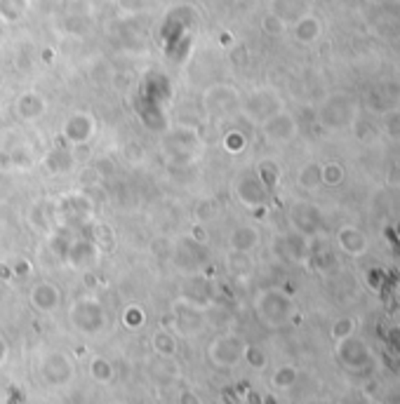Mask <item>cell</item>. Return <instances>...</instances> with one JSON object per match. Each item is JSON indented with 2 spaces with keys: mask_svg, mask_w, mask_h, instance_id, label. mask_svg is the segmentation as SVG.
I'll use <instances>...</instances> for the list:
<instances>
[{
  "mask_svg": "<svg viewBox=\"0 0 400 404\" xmlns=\"http://www.w3.org/2000/svg\"><path fill=\"white\" fill-rule=\"evenodd\" d=\"M297 381V369L294 367H280L273 374V386L276 388H292Z\"/></svg>",
  "mask_w": 400,
  "mask_h": 404,
  "instance_id": "cell-27",
  "label": "cell"
},
{
  "mask_svg": "<svg viewBox=\"0 0 400 404\" xmlns=\"http://www.w3.org/2000/svg\"><path fill=\"white\" fill-rule=\"evenodd\" d=\"M363 404H384V402H379V400H374V397H367V400Z\"/></svg>",
  "mask_w": 400,
  "mask_h": 404,
  "instance_id": "cell-35",
  "label": "cell"
},
{
  "mask_svg": "<svg viewBox=\"0 0 400 404\" xmlns=\"http://www.w3.org/2000/svg\"><path fill=\"white\" fill-rule=\"evenodd\" d=\"M118 3V8L122 12H127V15H134V12H141L144 10V0H115Z\"/></svg>",
  "mask_w": 400,
  "mask_h": 404,
  "instance_id": "cell-28",
  "label": "cell"
},
{
  "mask_svg": "<svg viewBox=\"0 0 400 404\" xmlns=\"http://www.w3.org/2000/svg\"><path fill=\"white\" fill-rule=\"evenodd\" d=\"M241 108V92L234 85L217 82L203 92V111L208 115H227Z\"/></svg>",
  "mask_w": 400,
  "mask_h": 404,
  "instance_id": "cell-7",
  "label": "cell"
},
{
  "mask_svg": "<svg viewBox=\"0 0 400 404\" xmlns=\"http://www.w3.org/2000/svg\"><path fill=\"white\" fill-rule=\"evenodd\" d=\"M97 134V120L92 113L87 111H76L66 118L62 127V137L69 146H83L90 144Z\"/></svg>",
  "mask_w": 400,
  "mask_h": 404,
  "instance_id": "cell-9",
  "label": "cell"
},
{
  "mask_svg": "<svg viewBox=\"0 0 400 404\" xmlns=\"http://www.w3.org/2000/svg\"><path fill=\"white\" fill-rule=\"evenodd\" d=\"M163 149L165 156L170 158L174 165H189L196 151L200 149V139L191 127H174L163 137Z\"/></svg>",
  "mask_w": 400,
  "mask_h": 404,
  "instance_id": "cell-5",
  "label": "cell"
},
{
  "mask_svg": "<svg viewBox=\"0 0 400 404\" xmlns=\"http://www.w3.org/2000/svg\"><path fill=\"white\" fill-rule=\"evenodd\" d=\"M191 237H193V240H198V242H203V240H205V230H203V223H196V226L191 228Z\"/></svg>",
  "mask_w": 400,
  "mask_h": 404,
  "instance_id": "cell-33",
  "label": "cell"
},
{
  "mask_svg": "<svg viewBox=\"0 0 400 404\" xmlns=\"http://www.w3.org/2000/svg\"><path fill=\"white\" fill-rule=\"evenodd\" d=\"M372 280V290H379L382 287V273L377 271V268H372V271H367V282Z\"/></svg>",
  "mask_w": 400,
  "mask_h": 404,
  "instance_id": "cell-32",
  "label": "cell"
},
{
  "mask_svg": "<svg viewBox=\"0 0 400 404\" xmlns=\"http://www.w3.org/2000/svg\"><path fill=\"white\" fill-rule=\"evenodd\" d=\"M386 184L398 188L400 186V163H393L389 170H386Z\"/></svg>",
  "mask_w": 400,
  "mask_h": 404,
  "instance_id": "cell-29",
  "label": "cell"
},
{
  "mask_svg": "<svg viewBox=\"0 0 400 404\" xmlns=\"http://www.w3.org/2000/svg\"><path fill=\"white\" fill-rule=\"evenodd\" d=\"M31 0H0V22L8 24H19L24 17L29 15Z\"/></svg>",
  "mask_w": 400,
  "mask_h": 404,
  "instance_id": "cell-17",
  "label": "cell"
},
{
  "mask_svg": "<svg viewBox=\"0 0 400 404\" xmlns=\"http://www.w3.org/2000/svg\"><path fill=\"white\" fill-rule=\"evenodd\" d=\"M259 130H262L264 141L283 146V144H290V141L297 139V134H299V125H297L292 113L285 111V108H280V111H276L273 115H269L266 120H262Z\"/></svg>",
  "mask_w": 400,
  "mask_h": 404,
  "instance_id": "cell-6",
  "label": "cell"
},
{
  "mask_svg": "<svg viewBox=\"0 0 400 404\" xmlns=\"http://www.w3.org/2000/svg\"><path fill=\"white\" fill-rule=\"evenodd\" d=\"M292 33H294V40H297V43L313 45V43L320 38L322 27H320V22H318V19H315L313 15H301V17L294 22Z\"/></svg>",
  "mask_w": 400,
  "mask_h": 404,
  "instance_id": "cell-15",
  "label": "cell"
},
{
  "mask_svg": "<svg viewBox=\"0 0 400 404\" xmlns=\"http://www.w3.org/2000/svg\"><path fill=\"white\" fill-rule=\"evenodd\" d=\"M353 334H356V320L348 317V315L337 317L330 327V336L334 338V341H341V338L353 336Z\"/></svg>",
  "mask_w": 400,
  "mask_h": 404,
  "instance_id": "cell-22",
  "label": "cell"
},
{
  "mask_svg": "<svg viewBox=\"0 0 400 404\" xmlns=\"http://www.w3.org/2000/svg\"><path fill=\"white\" fill-rule=\"evenodd\" d=\"M297 188L304 193H315L322 188V177H320V163H306L297 172Z\"/></svg>",
  "mask_w": 400,
  "mask_h": 404,
  "instance_id": "cell-16",
  "label": "cell"
},
{
  "mask_svg": "<svg viewBox=\"0 0 400 404\" xmlns=\"http://www.w3.org/2000/svg\"><path fill=\"white\" fill-rule=\"evenodd\" d=\"M45 202H34V207L29 209V221H31V226H34L36 230H48L50 228V216L45 214Z\"/></svg>",
  "mask_w": 400,
  "mask_h": 404,
  "instance_id": "cell-25",
  "label": "cell"
},
{
  "mask_svg": "<svg viewBox=\"0 0 400 404\" xmlns=\"http://www.w3.org/2000/svg\"><path fill=\"white\" fill-rule=\"evenodd\" d=\"M76 165L73 156H71V149H55L48 153V158H45V170L50 172V174H64V172H69L71 167Z\"/></svg>",
  "mask_w": 400,
  "mask_h": 404,
  "instance_id": "cell-18",
  "label": "cell"
},
{
  "mask_svg": "<svg viewBox=\"0 0 400 404\" xmlns=\"http://www.w3.org/2000/svg\"><path fill=\"white\" fill-rule=\"evenodd\" d=\"M320 177H322V186H327V188H337V186L344 184L346 170H344V165L337 163V160H327V163L320 165Z\"/></svg>",
  "mask_w": 400,
  "mask_h": 404,
  "instance_id": "cell-21",
  "label": "cell"
},
{
  "mask_svg": "<svg viewBox=\"0 0 400 404\" xmlns=\"http://www.w3.org/2000/svg\"><path fill=\"white\" fill-rule=\"evenodd\" d=\"M66 259L71 261L73 266L78 268H85L90 264H94L99 259V247H97L94 240H87V237H80V240H71L69 247H66Z\"/></svg>",
  "mask_w": 400,
  "mask_h": 404,
  "instance_id": "cell-14",
  "label": "cell"
},
{
  "mask_svg": "<svg viewBox=\"0 0 400 404\" xmlns=\"http://www.w3.org/2000/svg\"><path fill=\"white\" fill-rule=\"evenodd\" d=\"M248 357H250V362H252L255 367H264V364H266V357H264V352L257 350V348H248Z\"/></svg>",
  "mask_w": 400,
  "mask_h": 404,
  "instance_id": "cell-31",
  "label": "cell"
},
{
  "mask_svg": "<svg viewBox=\"0 0 400 404\" xmlns=\"http://www.w3.org/2000/svg\"><path fill=\"white\" fill-rule=\"evenodd\" d=\"M356 118H358V101L353 99L351 94H344V92H334L332 97H327L318 111V123L320 127H325L327 132L351 127L356 123Z\"/></svg>",
  "mask_w": 400,
  "mask_h": 404,
  "instance_id": "cell-1",
  "label": "cell"
},
{
  "mask_svg": "<svg viewBox=\"0 0 400 404\" xmlns=\"http://www.w3.org/2000/svg\"><path fill=\"white\" fill-rule=\"evenodd\" d=\"M290 223H292V230L306 235L308 240L315 237L325 226V219H322V211L315 207L313 202L308 200H297L290 207Z\"/></svg>",
  "mask_w": 400,
  "mask_h": 404,
  "instance_id": "cell-8",
  "label": "cell"
},
{
  "mask_svg": "<svg viewBox=\"0 0 400 404\" xmlns=\"http://www.w3.org/2000/svg\"><path fill=\"white\" fill-rule=\"evenodd\" d=\"M234 193L238 197V202L250 211L264 209L271 200V190L262 184V179L257 177L255 170H250V172L245 170L238 174L236 184H234Z\"/></svg>",
  "mask_w": 400,
  "mask_h": 404,
  "instance_id": "cell-4",
  "label": "cell"
},
{
  "mask_svg": "<svg viewBox=\"0 0 400 404\" xmlns=\"http://www.w3.org/2000/svg\"><path fill=\"white\" fill-rule=\"evenodd\" d=\"M52 54H55V52H52V50H45V52H43V59L50 63V61H52V59H55V57H52Z\"/></svg>",
  "mask_w": 400,
  "mask_h": 404,
  "instance_id": "cell-34",
  "label": "cell"
},
{
  "mask_svg": "<svg viewBox=\"0 0 400 404\" xmlns=\"http://www.w3.org/2000/svg\"><path fill=\"white\" fill-rule=\"evenodd\" d=\"M59 297H62L59 290H57L55 285H50V282H41L34 290V294H31L36 308H41V311H52V308L59 304Z\"/></svg>",
  "mask_w": 400,
  "mask_h": 404,
  "instance_id": "cell-19",
  "label": "cell"
},
{
  "mask_svg": "<svg viewBox=\"0 0 400 404\" xmlns=\"http://www.w3.org/2000/svg\"><path fill=\"white\" fill-rule=\"evenodd\" d=\"M337 247L346 256H353V259H358V256L367 254V249H370V242H367L365 233L358 226H351V223H346V226H341L337 230Z\"/></svg>",
  "mask_w": 400,
  "mask_h": 404,
  "instance_id": "cell-13",
  "label": "cell"
},
{
  "mask_svg": "<svg viewBox=\"0 0 400 404\" xmlns=\"http://www.w3.org/2000/svg\"><path fill=\"white\" fill-rule=\"evenodd\" d=\"M257 313H259L262 322H266L269 327H280L292 317L294 304L285 292L266 290L259 294V299H257Z\"/></svg>",
  "mask_w": 400,
  "mask_h": 404,
  "instance_id": "cell-3",
  "label": "cell"
},
{
  "mask_svg": "<svg viewBox=\"0 0 400 404\" xmlns=\"http://www.w3.org/2000/svg\"><path fill=\"white\" fill-rule=\"evenodd\" d=\"M334 352H337V360L341 362V367L353 371V374H365V371L372 369L374 355L363 338H358L356 334L346 336L341 341H334Z\"/></svg>",
  "mask_w": 400,
  "mask_h": 404,
  "instance_id": "cell-2",
  "label": "cell"
},
{
  "mask_svg": "<svg viewBox=\"0 0 400 404\" xmlns=\"http://www.w3.org/2000/svg\"><path fill=\"white\" fill-rule=\"evenodd\" d=\"M227 242H229L231 252L250 254L262 245V230L257 228L255 223H238V226L229 230Z\"/></svg>",
  "mask_w": 400,
  "mask_h": 404,
  "instance_id": "cell-12",
  "label": "cell"
},
{
  "mask_svg": "<svg viewBox=\"0 0 400 404\" xmlns=\"http://www.w3.org/2000/svg\"><path fill=\"white\" fill-rule=\"evenodd\" d=\"M48 113V99L38 89H24L15 99V115L22 123H38Z\"/></svg>",
  "mask_w": 400,
  "mask_h": 404,
  "instance_id": "cell-11",
  "label": "cell"
},
{
  "mask_svg": "<svg viewBox=\"0 0 400 404\" xmlns=\"http://www.w3.org/2000/svg\"><path fill=\"white\" fill-rule=\"evenodd\" d=\"M0 92H3V82H0Z\"/></svg>",
  "mask_w": 400,
  "mask_h": 404,
  "instance_id": "cell-36",
  "label": "cell"
},
{
  "mask_svg": "<svg viewBox=\"0 0 400 404\" xmlns=\"http://www.w3.org/2000/svg\"><path fill=\"white\" fill-rule=\"evenodd\" d=\"M262 31L266 36H273V38H278L283 36L287 31V24L283 22V19L278 15H273V12H269V15H264L262 17Z\"/></svg>",
  "mask_w": 400,
  "mask_h": 404,
  "instance_id": "cell-24",
  "label": "cell"
},
{
  "mask_svg": "<svg viewBox=\"0 0 400 404\" xmlns=\"http://www.w3.org/2000/svg\"><path fill=\"white\" fill-rule=\"evenodd\" d=\"M224 151L227 153H234V156H238V153L245 151V134L243 132H236L231 130L227 137H224Z\"/></svg>",
  "mask_w": 400,
  "mask_h": 404,
  "instance_id": "cell-26",
  "label": "cell"
},
{
  "mask_svg": "<svg viewBox=\"0 0 400 404\" xmlns=\"http://www.w3.org/2000/svg\"><path fill=\"white\" fill-rule=\"evenodd\" d=\"M382 130L389 139L400 141V108H389V111H384Z\"/></svg>",
  "mask_w": 400,
  "mask_h": 404,
  "instance_id": "cell-23",
  "label": "cell"
},
{
  "mask_svg": "<svg viewBox=\"0 0 400 404\" xmlns=\"http://www.w3.org/2000/svg\"><path fill=\"white\" fill-rule=\"evenodd\" d=\"M241 108L245 115L255 120V123H262L269 115H273L276 111L283 108V101L273 89H255L252 94H248V99H241Z\"/></svg>",
  "mask_w": 400,
  "mask_h": 404,
  "instance_id": "cell-10",
  "label": "cell"
},
{
  "mask_svg": "<svg viewBox=\"0 0 400 404\" xmlns=\"http://www.w3.org/2000/svg\"><path fill=\"white\" fill-rule=\"evenodd\" d=\"M255 172H257V177L262 179V184L266 186L269 190H273L276 186L280 184V167H278V163H276V160H271V158L259 160V163H257V167H255Z\"/></svg>",
  "mask_w": 400,
  "mask_h": 404,
  "instance_id": "cell-20",
  "label": "cell"
},
{
  "mask_svg": "<svg viewBox=\"0 0 400 404\" xmlns=\"http://www.w3.org/2000/svg\"><path fill=\"white\" fill-rule=\"evenodd\" d=\"M386 341L396 352H400V327H393V329L386 331Z\"/></svg>",
  "mask_w": 400,
  "mask_h": 404,
  "instance_id": "cell-30",
  "label": "cell"
}]
</instances>
